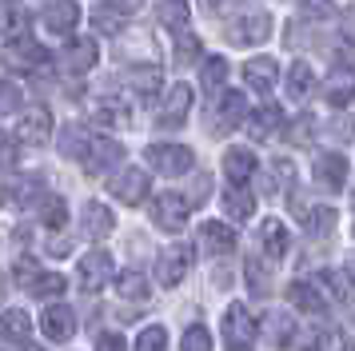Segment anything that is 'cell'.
Wrapping results in <instances>:
<instances>
[{"label":"cell","mask_w":355,"mask_h":351,"mask_svg":"<svg viewBox=\"0 0 355 351\" xmlns=\"http://www.w3.org/2000/svg\"><path fill=\"white\" fill-rule=\"evenodd\" d=\"M224 212L232 216V220H248V216L256 212V196H252V191H243V188H232L224 196Z\"/></svg>","instance_id":"cell-38"},{"label":"cell","mask_w":355,"mask_h":351,"mask_svg":"<svg viewBox=\"0 0 355 351\" xmlns=\"http://www.w3.org/2000/svg\"><path fill=\"white\" fill-rule=\"evenodd\" d=\"M92 132H84L80 124H68L64 132H60V152H64L68 160H84L88 156V148H92Z\"/></svg>","instance_id":"cell-30"},{"label":"cell","mask_w":355,"mask_h":351,"mask_svg":"<svg viewBox=\"0 0 355 351\" xmlns=\"http://www.w3.org/2000/svg\"><path fill=\"white\" fill-rule=\"evenodd\" d=\"M347 275H352V284H355V255H352V264H347Z\"/></svg>","instance_id":"cell-56"},{"label":"cell","mask_w":355,"mask_h":351,"mask_svg":"<svg viewBox=\"0 0 355 351\" xmlns=\"http://www.w3.org/2000/svg\"><path fill=\"white\" fill-rule=\"evenodd\" d=\"M20 24H24V16L12 4H0V36H17L12 28H20Z\"/></svg>","instance_id":"cell-49"},{"label":"cell","mask_w":355,"mask_h":351,"mask_svg":"<svg viewBox=\"0 0 355 351\" xmlns=\"http://www.w3.org/2000/svg\"><path fill=\"white\" fill-rule=\"evenodd\" d=\"M315 140H320V120H315V116H295V120L288 124V144L311 148Z\"/></svg>","instance_id":"cell-34"},{"label":"cell","mask_w":355,"mask_h":351,"mask_svg":"<svg viewBox=\"0 0 355 351\" xmlns=\"http://www.w3.org/2000/svg\"><path fill=\"white\" fill-rule=\"evenodd\" d=\"M160 24L172 32H188V20H192V8H188V0H160Z\"/></svg>","instance_id":"cell-33"},{"label":"cell","mask_w":355,"mask_h":351,"mask_svg":"<svg viewBox=\"0 0 355 351\" xmlns=\"http://www.w3.org/2000/svg\"><path fill=\"white\" fill-rule=\"evenodd\" d=\"M0 196H4V207H8V212H24V207L40 204L49 191H44V184H40L36 176H24V180L17 176V180H8V184H4Z\"/></svg>","instance_id":"cell-9"},{"label":"cell","mask_w":355,"mask_h":351,"mask_svg":"<svg viewBox=\"0 0 355 351\" xmlns=\"http://www.w3.org/2000/svg\"><path fill=\"white\" fill-rule=\"evenodd\" d=\"M288 303H295L300 311H307V316H320L323 307H327V300H323V291L315 284H304V280H295V284L288 287Z\"/></svg>","instance_id":"cell-26"},{"label":"cell","mask_w":355,"mask_h":351,"mask_svg":"<svg viewBox=\"0 0 355 351\" xmlns=\"http://www.w3.org/2000/svg\"><path fill=\"white\" fill-rule=\"evenodd\" d=\"M224 176L236 188H243V184L256 176V152H248V148H227L224 152Z\"/></svg>","instance_id":"cell-22"},{"label":"cell","mask_w":355,"mask_h":351,"mask_svg":"<svg viewBox=\"0 0 355 351\" xmlns=\"http://www.w3.org/2000/svg\"><path fill=\"white\" fill-rule=\"evenodd\" d=\"M315 287L323 291V300L343 303L347 291H352V275H347V271H320V275H315Z\"/></svg>","instance_id":"cell-32"},{"label":"cell","mask_w":355,"mask_h":351,"mask_svg":"<svg viewBox=\"0 0 355 351\" xmlns=\"http://www.w3.org/2000/svg\"><path fill=\"white\" fill-rule=\"evenodd\" d=\"M291 176H295V168H291L288 160H275L272 172H268V180H263V188H268V191H279L284 184H291Z\"/></svg>","instance_id":"cell-44"},{"label":"cell","mask_w":355,"mask_h":351,"mask_svg":"<svg viewBox=\"0 0 355 351\" xmlns=\"http://www.w3.org/2000/svg\"><path fill=\"white\" fill-rule=\"evenodd\" d=\"M352 207H355V188H352Z\"/></svg>","instance_id":"cell-59"},{"label":"cell","mask_w":355,"mask_h":351,"mask_svg":"<svg viewBox=\"0 0 355 351\" xmlns=\"http://www.w3.org/2000/svg\"><path fill=\"white\" fill-rule=\"evenodd\" d=\"M315 184L327 191H339L343 188V180H347V160L339 156V152H320V160H315Z\"/></svg>","instance_id":"cell-17"},{"label":"cell","mask_w":355,"mask_h":351,"mask_svg":"<svg viewBox=\"0 0 355 351\" xmlns=\"http://www.w3.org/2000/svg\"><path fill=\"white\" fill-rule=\"evenodd\" d=\"M80 220H84V232L92 239H104V236H112V228H116V220H112V212L104 204H84V212H80Z\"/></svg>","instance_id":"cell-28"},{"label":"cell","mask_w":355,"mask_h":351,"mask_svg":"<svg viewBox=\"0 0 355 351\" xmlns=\"http://www.w3.org/2000/svg\"><path fill=\"white\" fill-rule=\"evenodd\" d=\"M40 332L49 335L52 343H68V339L76 335V316H72V307H64V303H49L44 316H40Z\"/></svg>","instance_id":"cell-14"},{"label":"cell","mask_w":355,"mask_h":351,"mask_svg":"<svg viewBox=\"0 0 355 351\" xmlns=\"http://www.w3.org/2000/svg\"><path fill=\"white\" fill-rule=\"evenodd\" d=\"M248 284H252V291H256V296H268V287H272V280H268V271L259 268L256 255L248 259Z\"/></svg>","instance_id":"cell-48"},{"label":"cell","mask_w":355,"mask_h":351,"mask_svg":"<svg viewBox=\"0 0 355 351\" xmlns=\"http://www.w3.org/2000/svg\"><path fill=\"white\" fill-rule=\"evenodd\" d=\"M343 32H347V40H355V8L343 12Z\"/></svg>","instance_id":"cell-55"},{"label":"cell","mask_w":355,"mask_h":351,"mask_svg":"<svg viewBox=\"0 0 355 351\" xmlns=\"http://www.w3.org/2000/svg\"><path fill=\"white\" fill-rule=\"evenodd\" d=\"M248 120V100L240 92H224L220 96V108H216V128L220 132H232Z\"/></svg>","instance_id":"cell-24"},{"label":"cell","mask_w":355,"mask_h":351,"mask_svg":"<svg viewBox=\"0 0 355 351\" xmlns=\"http://www.w3.org/2000/svg\"><path fill=\"white\" fill-rule=\"evenodd\" d=\"M227 68L232 64L224 60V56H208L204 60V72H200V80H204V92H220L227 84Z\"/></svg>","instance_id":"cell-37"},{"label":"cell","mask_w":355,"mask_h":351,"mask_svg":"<svg viewBox=\"0 0 355 351\" xmlns=\"http://www.w3.org/2000/svg\"><path fill=\"white\" fill-rule=\"evenodd\" d=\"M188 216H192V200L180 196V191H160V196L152 200V220H156V228H164V232H180V228L188 223Z\"/></svg>","instance_id":"cell-3"},{"label":"cell","mask_w":355,"mask_h":351,"mask_svg":"<svg viewBox=\"0 0 355 351\" xmlns=\"http://www.w3.org/2000/svg\"><path fill=\"white\" fill-rule=\"evenodd\" d=\"M12 275H17V280H20V284H24V287H28V284H33V280H36V275H40V268H36L33 259L24 255V259H17V268H12Z\"/></svg>","instance_id":"cell-51"},{"label":"cell","mask_w":355,"mask_h":351,"mask_svg":"<svg viewBox=\"0 0 355 351\" xmlns=\"http://www.w3.org/2000/svg\"><path fill=\"white\" fill-rule=\"evenodd\" d=\"M96 56H100V48L92 36H72L64 44V52H60V64H64V72H72V76H84L88 68H96Z\"/></svg>","instance_id":"cell-11"},{"label":"cell","mask_w":355,"mask_h":351,"mask_svg":"<svg viewBox=\"0 0 355 351\" xmlns=\"http://www.w3.org/2000/svg\"><path fill=\"white\" fill-rule=\"evenodd\" d=\"M355 96V72L352 68H336L331 76L323 80V100L331 104V108H347Z\"/></svg>","instance_id":"cell-20"},{"label":"cell","mask_w":355,"mask_h":351,"mask_svg":"<svg viewBox=\"0 0 355 351\" xmlns=\"http://www.w3.org/2000/svg\"><path fill=\"white\" fill-rule=\"evenodd\" d=\"M144 156L152 164V172H160V176H184L196 164L192 148H184V144H148Z\"/></svg>","instance_id":"cell-2"},{"label":"cell","mask_w":355,"mask_h":351,"mask_svg":"<svg viewBox=\"0 0 355 351\" xmlns=\"http://www.w3.org/2000/svg\"><path fill=\"white\" fill-rule=\"evenodd\" d=\"M148 188H152V180H148L144 168H120V172L108 180V191H112L120 204H128V207L140 204V200L148 196Z\"/></svg>","instance_id":"cell-7"},{"label":"cell","mask_w":355,"mask_h":351,"mask_svg":"<svg viewBox=\"0 0 355 351\" xmlns=\"http://www.w3.org/2000/svg\"><path fill=\"white\" fill-rule=\"evenodd\" d=\"M120 160H124V148H120V144L116 140H108V136H96V140H92V148H88V156L80 160L84 164V172H104V168H112V164H120Z\"/></svg>","instance_id":"cell-19"},{"label":"cell","mask_w":355,"mask_h":351,"mask_svg":"<svg viewBox=\"0 0 355 351\" xmlns=\"http://www.w3.org/2000/svg\"><path fill=\"white\" fill-rule=\"evenodd\" d=\"M128 88L136 96H156L160 92V68H156V64H132L128 68Z\"/></svg>","instance_id":"cell-29"},{"label":"cell","mask_w":355,"mask_h":351,"mask_svg":"<svg viewBox=\"0 0 355 351\" xmlns=\"http://www.w3.org/2000/svg\"><path fill=\"white\" fill-rule=\"evenodd\" d=\"M40 24H44L52 36H68V32L80 24V4H76V0H52L49 8L40 12Z\"/></svg>","instance_id":"cell-15"},{"label":"cell","mask_w":355,"mask_h":351,"mask_svg":"<svg viewBox=\"0 0 355 351\" xmlns=\"http://www.w3.org/2000/svg\"><path fill=\"white\" fill-rule=\"evenodd\" d=\"M64 287H68V280L60 275V271H40V275H36L24 291H28V296H36V300H52V296H60Z\"/></svg>","instance_id":"cell-35"},{"label":"cell","mask_w":355,"mask_h":351,"mask_svg":"<svg viewBox=\"0 0 355 351\" xmlns=\"http://www.w3.org/2000/svg\"><path fill=\"white\" fill-rule=\"evenodd\" d=\"M96 351H128V343H124V335L104 332V335H96Z\"/></svg>","instance_id":"cell-52"},{"label":"cell","mask_w":355,"mask_h":351,"mask_svg":"<svg viewBox=\"0 0 355 351\" xmlns=\"http://www.w3.org/2000/svg\"><path fill=\"white\" fill-rule=\"evenodd\" d=\"M327 348V332L323 327H307L291 339V351H323Z\"/></svg>","instance_id":"cell-41"},{"label":"cell","mask_w":355,"mask_h":351,"mask_svg":"<svg viewBox=\"0 0 355 351\" xmlns=\"http://www.w3.org/2000/svg\"><path fill=\"white\" fill-rule=\"evenodd\" d=\"M188 268H192V248L188 243H172L156 259V280H160V287H176V284H184Z\"/></svg>","instance_id":"cell-6"},{"label":"cell","mask_w":355,"mask_h":351,"mask_svg":"<svg viewBox=\"0 0 355 351\" xmlns=\"http://www.w3.org/2000/svg\"><path fill=\"white\" fill-rule=\"evenodd\" d=\"M76 280H80L84 291H100V287L112 280V255L108 252H88L76 264Z\"/></svg>","instance_id":"cell-12"},{"label":"cell","mask_w":355,"mask_h":351,"mask_svg":"<svg viewBox=\"0 0 355 351\" xmlns=\"http://www.w3.org/2000/svg\"><path fill=\"white\" fill-rule=\"evenodd\" d=\"M256 243H259V255H263L268 264H279V259L288 255V248H291L288 228H284L279 220H263L259 232H256Z\"/></svg>","instance_id":"cell-13"},{"label":"cell","mask_w":355,"mask_h":351,"mask_svg":"<svg viewBox=\"0 0 355 351\" xmlns=\"http://www.w3.org/2000/svg\"><path fill=\"white\" fill-rule=\"evenodd\" d=\"M275 76H279V68H275L272 56H256V60L243 64V84L259 96H268L275 88Z\"/></svg>","instance_id":"cell-18"},{"label":"cell","mask_w":355,"mask_h":351,"mask_svg":"<svg viewBox=\"0 0 355 351\" xmlns=\"http://www.w3.org/2000/svg\"><path fill=\"white\" fill-rule=\"evenodd\" d=\"M224 339L232 351H248L256 343V319L248 316V307L243 303H232L224 311Z\"/></svg>","instance_id":"cell-5"},{"label":"cell","mask_w":355,"mask_h":351,"mask_svg":"<svg viewBox=\"0 0 355 351\" xmlns=\"http://www.w3.org/2000/svg\"><path fill=\"white\" fill-rule=\"evenodd\" d=\"M52 136V112L44 104H36L20 116V128H17V140L20 144H44Z\"/></svg>","instance_id":"cell-16"},{"label":"cell","mask_w":355,"mask_h":351,"mask_svg":"<svg viewBox=\"0 0 355 351\" xmlns=\"http://www.w3.org/2000/svg\"><path fill=\"white\" fill-rule=\"evenodd\" d=\"M17 156H20V140H12V136L0 132V168H12Z\"/></svg>","instance_id":"cell-50"},{"label":"cell","mask_w":355,"mask_h":351,"mask_svg":"<svg viewBox=\"0 0 355 351\" xmlns=\"http://www.w3.org/2000/svg\"><path fill=\"white\" fill-rule=\"evenodd\" d=\"M327 132H331L336 140H352V136H355V116H352V120H347V116H343V120H336Z\"/></svg>","instance_id":"cell-54"},{"label":"cell","mask_w":355,"mask_h":351,"mask_svg":"<svg viewBox=\"0 0 355 351\" xmlns=\"http://www.w3.org/2000/svg\"><path fill=\"white\" fill-rule=\"evenodd\" d=\"M188 112H192V88L188 84H172L168 96H164L160 112H156V124L160 128H180L188 120Z\"/></svg>","instance_id":"cell-10"},{"label":"cell","mask_w":355,"mask_h":351,"mask_svg":"<svg viewBox=\"0 0 355 351\" xmlns=\"http://www.w3.org/2000/svg\"><path fill=\"white\" fill-rule=\"evenodd\" d=\"M300 8H304V16H331V0H300Z\"/></svg>","instance_id":"cell-53"},{"label":"cell","mask_w":355,"mask_h":351,"mask_svg":"<svg viewBox=\"0 0 355 351\" xmlns=\"http://www.w3.org/2000/svg\"><path fill=\"white\" fill-rule=\"evenodd\" d=\"M180 351H211V335L204 323H192L188 332H184V339H180Z\"/></svg>","instance_id":"cell-40"},{"label":"cell","mask_w":355,"mask_h":351,"mask_svg":"<svg viewBox=\"0 0 355 351\" xmlns=\"http://www.w3.org/2000/svg\"><path fill=\"white\" fill-rule=\"evenodd\" d=\"M279 124H284L279 104H259V108L248 116V136H252V140H272L275 132H279Z\"/></svg>","instance_id":"cell-21"},{"label":"cell","mask_w":355,"mask_h":351,"mask_svg":"<svg viewBox=\"0 0 355 351\" xmlns=\"http://www.w3.org/2000/svg\"><path fill=\"white\" fill-rule=\"evenodd\" d=\"M136 8H140V0H104L92 12V28L104 32V36H116V32L124 28V20L136 16Z\"/></svg>","instance_id":"cell-8"},{"label":"cell","mask_w":355,"mask_h":351,"mask_svg":"<svg viewBox=\"0 0 355 351\" xmlns=\"http://www.w3.org/2000/svg\"><path fill=\"white\" fill-rule=\"evenodd\" d=\"M96 120H100V124H128V120H132V112H128V104L104 100V104H100V112H96Z\"/></svg>","instance_id":"cell-43"},{"label":"cell","mask_w":355,"mask_h":351,"mask_svg":"<svg viewBox=\"0 0 355 351\" xmlns=\"http://www.w3.org/2000/svg\"><path fill=\"white\" fill-rule=\"evenodd\" d=\"M40 220H44V228H64L68 223L64 196H44V200H40Z\"/></svg>","instance_id":"cell-39"},{"label":"cell","mask_w":355,"mask_h":351,"mask_svg":"<svg viewBox=\"0 0 355 351\" xmlns=\"http://www.w3.org/2000/svg\"><path fill=\"white\" fill-rule=\"evenodd\" d=\"M24 351H44V348H24Z\"/></svg>","instance_id":"cell-58"},{"label":"cell","mask_w":355,"mask_h":351,"mask_svg":"<svg viewBox=\"0 0 355 351\" xmlns=\"http://www.w3.org/2000/svg\"><path fill=\"white\" fill-rule=\"evenodd\" d=\"M211 4H220V0H211Z\"/></svg>","instance_id":"cell-60"},{"label":"cell","mask_w":355,"mask_h":351,"mask_svg":"<svg viewBox=\"0 0 355 351\" xmlns=\"http://www.w3.org/2000/svg\"><path fill=\"white\" fill-rule=\"evenodd\" d=\"M307 232L311 236H320V232H331V223H336V212L331 207H315V212H307Z\"/></svg>","instance_id":"cell-46"},{"label":"cell","mask_w":355,"mask_h":351,"mask_svg":"<svg viewBox=\"0 0 355 351\" xmlns=\"http://www.w3.org/2000/svg\"><path fill=\"white\" fill-rule=\"evenodd\" d=\"M0 335H4V339H12V343H24V339L33 335V319H28V311L8 307V311L0 316Z\"/></svg>","instance_id":"cell-31"},{"label":"cell","mask_w":355,"mask_h":351,"mask_svg":"<svg viewBox=\"0 0 355 351\" xmlns=\"http://www.w3.org/2000/svg\"><path fill=\"white\" fill-rule=\"evenodd\" d=\"M272 36V16L268 12H243L236 16V20H227V40L232 44H259V40H268Z\"/></svg>","instance_id":"cell-4"},{"label":"cell","mask_w":355,"mask_h":351,"mask_svg":"<svg viewBox=\"0 0 355 351\" xmlns=\"http://www.w3.org/2000/svg\"><path fill=\"white\" fill-rule=\"evenodd\" d=\"M116 296L120 300H148V275L144 271H124L116 280Z\"/></svg>","instance_id":"cell-36"},{"label":"cell","mask_w":355,"mask_h":351,"mask_svg":"<svg viewBox=\"0 0 355 351\" xmlns=\"http://www.w3.org/2000/svg\"><path fill=\"white\" fill-rule=\"evenodd\" d=\"M0 64H4L8 72H20V76H40V72H49L52 56L36 36L17 32V36H8V44H4V52H0Z\"/></svg>","instance_id":"cell-1"},{"label":"cell","mask_w":355,"mask_h":351,"mask_svg":"<svg viewBox=\"0 0 355 351\" xmlns=\"http://www.w3.org/2000/svg\"><path fill=\"white\" fill-rule=\"evenodd\" d=\"M200 248H204L208 255H227L232 248H236V232L224 228V223H216V220L200 223Z\"/></svg>","instance_id":"cell-23"},{"label":"cell","mask_w":355,"mask_h":351,"mask_svg":"<svg viewBox=\"0 0 355 351\" xmlns=\"http://www.w3.org/2000/svg\"><path fill=\"white\" fill-rule=\"evenodd\" d=\"M176 60H180V64L200 60V36H192V32H180V40H176Z\"/></svg>","instance_id":"cell-45"},{"label":"cell","mask_w":355,"mask_h":351,"mask_svg":"<svg viewBox=\"0 0 355 351\" xmlns=\"http://www.w3.org/2000/svg\"><path fill=\"white\" fill-rule=\"evenodd\" d=\"M136 351H168V332H164L160 323L144 327V332H140V339H136Z\"/></svg>","instance_id":"cell-42"},{"label":"cell","mask_w":355,"mask_h":351,"mask_svg":"<svg viewBox=\"0 0 355 351\" xmlns=\"http://www.w3.org/2000/svg\"><path fill=\"white\" fill-rule=\"evenodd\" d=\"M20 100H24V92H20L12 80H0V116H8V112L20 108Z\"/></svg>","instance_id":"cell-47"},{"label":"cell","mask_w":355,"mask_h":351,"mask_svg":"<svg viewBox=\"0 0 355 351\" xmlns=\"http://www.w3.org/2000/svg\"><path fill=\"white\" fill-rule=\"evenodd\" d=\"M284 88H288V100H307L311 88H315V72H311V64H304V60L288 64V80H284Z\"/></svg>","instance_id":"cell-27"},{"label":"cell","mask_w":355,"mask_h":351,"mask_svg":"<svg viewBox=\"0 0 355 351\" xmlns=\"http://www.w3.org/2000/svg\"><path fill=\"white\" fill-rule=\"evenodd\" d=\"M259 332H263V339H268L272 348H288L291 339H295V323H291V316H284V311H268L263 323H259Z\"/></svg>","instance_id":"cell-25"},{"label":"cell","mask_w":355,"mask_h":351,"mask_svg":"<svg viewBox=\"0 0 355 351\" xmlns=\"http://www.w3.org/2000/svg\"><path fill=\"white\" fill-rule=\"evenodd\" d=\"M339 351H355V343H343V348H339Z\"/></svg>","instance_id":"cell-57"}]
</instances>
